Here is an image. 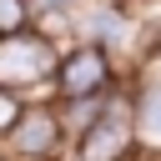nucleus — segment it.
Returning a JSON list of instances; mask_svg holds the SVG:
<instances>
[{
  "label": "nucleus",
  "mask_w": 161,
  "mask_h": 161,
  "mask_svg": "<svg viewBox=\"0 0 161 161\" xmlns=\"http://www.w3.org/2000/svg\"><path fill=\"white\" fill-rule=\"evenodd\" d=\"M35 25V5L30 0H0V35H20Z\"/></svg>",
  "instance_id": "nucleus-7"
},
{
  "label": "nucleus",
  "mask_w": 161,
  "mask_h": 161,
  "mask_svg": "<svg viewBox=\"0 0 161 161\" xmlns=\"http://www.w3.org/2000/svg\"><path fill=\"white\" fill-rule=\"evenodd\" d=\"M126 161H161V156H156V151H146V146H141V151H131V156H126Z\"/></svg>",
  "instance_id": "nucleus-9"
},
{
  "label": "nucleus",
  "mask_w": 161,
  "mask_h": 161,
  "mask_svg": "<svg viewBox=\"0 0 161 161\" xmlns=\"http://www.w3.org/2000/svg\"><path fill=\"white\" fill-rule=\"evenodd\" d=\"M131 86H136V136L146 151L161 156V60L151 70H141Z\"/></svg>",
  "instance_id": "nucleus-5"
},
{
  "label": "nucleus",
  "mask_w": 161,
  "mask_h": 161,
  "mask_svg": "<svg viewBox=\"0 0 161 161\" xmlns=\"http://www.w3.org/2000/svg\"><path fill=\"white\" fill-rule=\"evenodd\" d=\"M60 50L50 35H40L35 25L20 35H0V86L15 91L20 101H55V70H60Z\"/></svg>",
  "instance_id": "nucleus-1"
},
{
  "label": "nucleus",
  "mask_w": 161,
  "mask_h": 161,
  "mask_svg": "<svg viewBox=\"0 0 161 161\" xmlns=\"http://www.w3.org/2000/svg\"><path fill=\"white\" fill-rule=\"evenodd\" d=\"M116 86H126V70L116 65V55L106 45L75 40L60 50V70H55V101H91V96H111Z\"/></svg>",
  "instance_id": "nucleus-3"
},
{
  "label": "nucleus",
  "mask_w": 161,
  "mask_h": 161,
  "mask_svg": "<svg viewBox=\"0 0 161 161\" xmlns=\"http://www.w3.org/2000/svg\"><path fill=\"white\" fill-rule=\"evenodd\" d=\"M65 151H70V131L55 101H30L15 131L0 141V161H65Z\"/></svg>",
  "instance_id": "nucleus-4"
},
{
  "label": "nucleus",
  "mask_w": 161,
  "mask_h": 161,
  "mask_svg": "<svg viewBox=\"0 0 161 161\" xmlns=\"http://www.w3.org/2000/svg\"><path fill=\"white\" fill-rule=\"evenodd\" d=\"M55 106H60V121H65V131H70V141H75V136L106 111V96H91V101H55Z\"/></svg>",
  "instance_id": "nucleus-6"
},
{
  "label": "nucleus",
  "mask_w": 161,
  "mask_h": 161,
  "mask_svg": "<svg viewBox=\"0 0 161 161\" xmlns=\"http://www.w3.org/2000/svg\"><path fill=\"white\" fill-rule=\"evenodd\" d=\"M131 151H141V136H136V86H116L106 96V111L70 141L65 161H126Z\"/></svg>",
  "instance_id": "nucleus-2"
},
{
  "label": "nucleus",
  "mask_w": 161,
  "mask_h": 161,
  "mask_svg": "<svg viewBox=\"0 0 161 161\" xmlns=\"http://www.w3.org/2000/svg\"><path fill=\"white\" fill-rule=\"evenodd\" d=\"M25 106H30V101H20L15 91H5V86H0V141L15 131V121H20V111H25Z\"/></svg>",
  "instance_id": "nucleus-8"
}]
</instances>
